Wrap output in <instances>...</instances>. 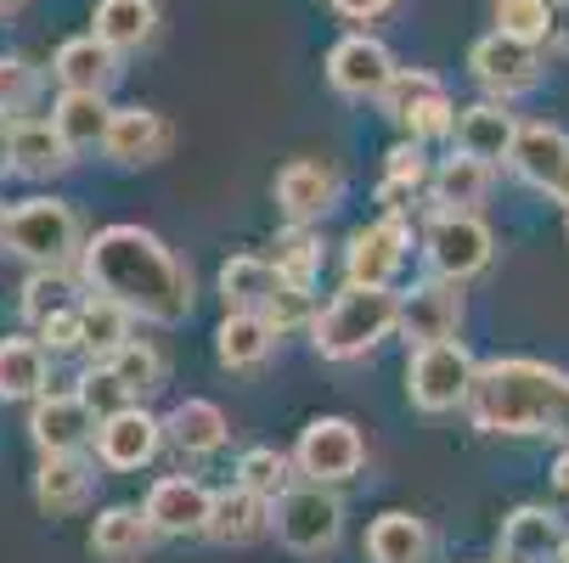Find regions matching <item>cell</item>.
I'll return each mask as SVG.
<instances>
[{
    "label": "cell",
    "instance_id": "obj_1",
    "mask_svg": "<svg viewBox=\"0 0 569 563\" xmlns=\"http://www.w3.org/2000/svg\"><path fill=\"white\" fill-rule=\"evenodd\" d=\"M79 277H86V288L119 299L136 321H152V328H181L198 299L192 271L176 260V249L136 220H119L86 237Z\"/></svg>",
    "mask_w": 569,
    "mask_h": 563
},
{
    "label": "cell",
    "instance_id": "obj_2",
    "mask_svg": "<svg viewBox=\"0 0 569 563\" xmlns=\"http://www.w3.org/2000/svg\"><path fill=\"white\" fill-rule=\"evenodd\" d=\"M468 423L479 434L508 440H563L569 445V372L536 355H497L479 361L468 389Z\"/></svg>",
    "mask_w": 569,
    "mask_h": 563
},
{
    "label": "cell",
    "instance_id": "obj_3",
    "mask_svg": "<svg viewBox=\"0 0 569 563\" xmlns=\"http://www.w3.org/2000/svg\"><path fill=\"white\" fill-rule=\"evenodd\" d=\"M310 350L321 361H367L383 339L400 333V288H367L345 282L328 304L310 315Z\"/></svg>",
    "mask_w": 569,
    "mask_h": 563
},
{
    "label": "cell",
    "instance_id": "obj_4",
    "mask_svg": "<svg viewBox=\"0 0 569 563\" xmlns=\"http://www.w3.org/2000/svg\"><path fill=\"white\" fill-rule=\"evenodd\" d=\"M7 254H18L29 271H73L86 254V225L79 209L62 198H23L7 214Z\"/></svg>",
    "mask_w": 569,
    "mask_h": 563
},
{
    "label": "cell",
    "instance_id": "obj_5",
    "mask_svg": "<svg viewBox=\"0 0 569 563\" xmlns=\"http://www.w3.org/2000/svg\"><path fill=\"white\" fill-rule=\"evenodd\" d=\"M418 249H423V265L435 277L473 282V277L491 271V260H497V231L479 220V209H429Z\"/></svg>",
    "mask_w": 569,
    "mask_h": 563
},
{
    "label": "cell",
    "instance_id": "obj_6",
    "mask_svg": "<svg viewBox=\"0 0 569 563\" xmlns=\"http://www.w3.org/2000/svg\"><path fill=\"white\" fill-rule=\"evenodd\" d=\"M271 530L288 552L299 557H328L339 552L345 541V502L333 496V485H316V479H305V485H288L277 502H271Z\"/></svg>",
    "mask_w": 569,
    "mask_h": 563
},
{
    "label": "cell",
    "instance_id": "obj_7",
    "mask_svg": "<svg viewBox=\"0 0 569 563\" xmlns=\"http://www.w3.org/2000/svg\"><path fill=\"white\" fill-rule=\"evenodd\" d=\"M479 361L468 355L462 339H440V344H412L406 355V400L423 412V418H446L468 406V389H473Z\"/></svg>",
    "mask_w": 569,
    "mask_h": 563
},
{
    "label": "cell",
    "instance_id": "obj_8",
    "mask_svg": "<svg viewBox=\"0 0 569 563\" xmlns=\"http://www.w3.org/2000/svg\"><path fill=\"white\" fill-rule=\"evenodd\" d=\"M378 108L406 141H440L457 124V102L446 91V79L429 68H400L389 79V91L378 97Z\"/></svg>",
    "mask_w": 569,
    "mask_h": 563
},
{
    "label": "cell",
    "instance_id": "obj_9",
    "mask_svg": "<svg viewBox=\"0 0 569 563\" xmlns=\"http://www.w3.org/2000/svg\"><path fill=\"white\" fill-rule=\"evenodd\" d=\"M293 462H299V479L339 491L367 468V440L350 418H310L293 440Z\"/></svg>",
    "mask_w": 569,
    "mask_h": 563
},
{
    "label": "cell",
    "instance_id": "obj_10",
    "mask_svg": "<svg viewBox=\"0 0 569 563\" xmlns=\"http://www.w3.org/2000/svg\"><path fill=\"white\" fill-rule=\"evenodd\" d=\"M406 260H412V225H406V214H395V209H383L378 220H367L345 237V282L395 288Z\"/></svg>",
    "mask_w": 569,
    "mask_h": 563
},
{
    "label": "cell",
    "instance_id": "obj_11",
    "mask_svg": "<svg viewBox=\"0 0 569 563\" xmlns=\"http://www.w3.org/2000/svg\"><path fill=\"white\" fill-rule=\"evenodd\" d=\"M321 73H328L333 97H345V102H378L389 91V79L400 73V62H395V51L372 29H350L345 40L328 46Z\"/></svg>",
    "mask_w": 569,
    "mask_h": 563
},
{
    "label": "cell",
    "instance_id": "obj_12",
    "mask_svg": "<svg viewBox=\"0 0 569 563\" xmlns=\"http://www.w3.org/2000/svg\"><path fill=\"white\" fill-rule=\"evenodd\" d=\"M541 68H547V62H541V46H525V40H513V34H502V29L479 34V40L468 46L473 86H479L485 97H502V102L536 91V86H541Z\"/></svg>",
    "mask_w": 569,
    "mask_h": 563
},
{
    "label": "cell",
    "instance_id": "obj_13",
    "mask_svg": "<svg viewBox=\"0 0 569 563\" xmlns=\"http://www.w3.org/2000/svg\"><path fill=\"white\" fill-rule=\"evenodd\" d=\"M164 445H170L164 418H152L147 400H136V406H124V412L97 418V434H91V456L108 473H141Z\"/></svg>",
    "mask_w": 569,
    "mask_h": 563
},
{
    "label": "cell",
    "instance_id": "obj_14",
    "mask_svg": "<svg viewBox=\"0 0 569 563\" xmlns=\"http://www.w3.org/2000/svg\"><path fill=\"white\" fill-rule=\"evenodd\" d=\"M462 333V282L451 277H423L400 288V339L406 344H440Z\"/></svg>",
    "mask_w": 569,
    "mask_h": 563
},
{
    "label": "cell",
    "instance_id": "obj_15",
    "mask_svg": "<svg viewBox=\"0 0 569 563\" xmlns=\"http://www.w3.org/2000/svg\"><path fill=\"white\" fill-rule=\"evenodd\" d=\"M271 198H277V209H282L288 225H321V220L339 209L345 181H339L333 164H321V158H293V164L277 170Z\"/></svg>",
    "mask_w": 569,
    "mask_h": 563
},
{
    "label": "cell",
    "instance_id": "obj_16",
    "mask_svg": "<svg viewBox=\"0 0 569 563\" xmlns=\"http://www.w3.org/2000/svg\"><path fill=\"white\" fill-rule=\"evenodd\" d=\"M97 434V412L79 400V389H46L40 400H29V440L34 451H91Z\"/></svg>",
    "mask_w": 569,
    "mask_h": 563
},
{
    "label": "cell",
    "instance_id": "obj_17",
    "mask_svg": "<svg viewBox=\"0 0 569 563\" xmlns=\"http://www.w3.org/2000/svg\"><path fill=\"white\" fill-rule=\"evenodd\" d=\"M176 147V130L158 108H113L108 119V135H102V158L119 170H141V164H158Z\"/></svg>",
    "mask_w": 569,
    "mask_h": 563
},
{
    "label": "cell",
    "instance_id": "obj_18",
    "mask_svg": "<svg viewBox=\"0 0 569 563\" xmlns=\"http://www.w3.org/2000/svg\"><path fill=\"white\" fill-rule=\"evenodd\" d=\"M508 170L547 198H569V135L558 124H519V141L508 152Z\"/></svg>",
    "mask_w": 569,
    "mask_h": 563
},
{
    "label": "cell",
    "instance_id": "obj_19",
    "mask_svg": "<svg viewBox=\"0 0 569 563\" xmlns=\"http://www.w3.org/2000/svg\"><path fill=\"white\" fill-rule=\"evenodd\" d=\"M209 507H214V491L203 485V479H192V473L152 479V491H147V502H141V513H147V524H152L158 535H203Z\"/></svg>",
    "mask_w": 569,
    "mask_h": 563
},
{
    "label": "cell",
    "instance_id": "obj_20",
    "mask_svg": "<svg viewBox=\"0 0 569 563\" xmlns=\"http://www.w3.org/2000/svg\"><path fill=\"white\" fill-rule=\"evenodd\" d=\"M97 491V456L91 451H46L34 468V502L51 519H68Z\"/></svg>",
    "mask_w": 569,
    "mask_h": 563
},
{
    "label": "cell",
    "instance_id": "obj_21",
    "mask_svg": "<svg viewBox=\"0 0 569 563\" xmlns=\"http://www.w3.org/2000/svg\"><path fill=\"white\" fill-rule=\"evenodd\" d=\"M519 141V119L508 113L502 97H479L468 108H457V124H451V147L468 152V158H485V164H508V152Z\"/></svg>",
    "mask_w": 569,
    "mask_h": 563
},
{
    "label": "cell",
    "instance_id": "obj_22",
    "mask_svg": "<svg viewBox=\"0 0 569 563\" xmlns=\"http://www.w3.org/2000/svg\"><path fill=\"white\" fill-rule=\"evenodd\" d=\"M266 530H271V496L237 485V479L226 491H214V507H209V524H203V535L214 546H254Z\"/></svg>",
    "mask_w": 569,
    "mask_h": 563
},
{
    "label": "cell",
    "instance_id": "obj_23",
    "mask_svg": "<svg viewBox=\"0 0 569 563\" xmlns=\"http://www.w3.org/2000/svg\"><path fill=\"white\" fill-rule=\"evenodd\" d=\"M51 79L62 91H113V79H119V51L102 40V34H73L57 46L51 57Z\"/></svg>",
    "mask_w": 569,
    "mask_h": 563
},
{
    "label": "cell",
    "instance_id": "obj_24",
    "mask_svg": "<svg viewBox=\"0 0 569 563\" xmlns=\"http://www.w3.org/2000/svg\"><path fill=\"white\" fill-rule=\"evenodd\" d=\"M277 328L260 315V310H226L220 328H214V355L226 372H260L271 355H277Z\"/></svg>",
    "mask_w": 569,
    "mask_h": 563
},
{
    "label": "cell",
    "instance_id": "obj_25",
    "mask_svg": "<svg viewBox=\"0 0 569 563\" xmlns=\"http://www.w3.org/2000/svg\"><path fill=\"white\" fill-rule=\"evenodd\" d=\"M563 541H569L563 519L541 502H525L502 519V557L508 563H558Z\"/></svg>",
    "mask_w": 569,
    "mask_h": 563
},
{
    "label": "cell",
    "instance_id": "obj_26",
    "mask_svg": "<svg viewBox=\"0 0 569 563\" xmlns=\"http://www.w3.org/2000/svg\"><path fill=\"white\" fill-rule=\"evenodd\" d=\"M73 147L62 141V130L51 119H12V175L23 181H57L68 164H73Z\"/></svg>",
    "mask_w": 569,
    "mask_h": 563
},
{
    "label": "cell",
    "instance_id": "obj_27",
    "mask_svg": "<svg viewBox=\"0 0 569 563\" xmlns=\"http://www.w3.org/2000/svg\"><path fill=\"white\" fill-rule=\"evenodd\" d=\"M435 557V530L406 513V507H389L367 524V563H429Z\"/></svg>",
    "mask_w": 569,
    "mask_h": 563
},
{
    "label": "cell",
    "instance_id": "obj_28",
    "mask_svg": "<svg viewBox=\"0 0 569 563\" xmlns=\"http://www.w3.org/2000/svg\"><path fill=\"white\" fill-rule=\"evenodd\" d=\"M282 271L271 265V254H231L226 265H220V277H214V288H220V304L226 310H271V299L282 293Z\"/></svg>",
    "mask_w": 569,
    "mask_h": 563
},
{
    "label": "cell",
    "instance_id": "obj_29",
    "mask_svg": "<svg viewBox=\"0 0 569 563\" xmlns=\"http://www.w3.org/2000/svg\"><path fill=\"white\" fill-rule=\"evenodd\" d=\"M491 187H497V170L485 164V158H468V152L451 147L429 175V203L435 209H479L491 198Z\"/></svg>",
    "mask_w": 569,
    "mask_h": 563
},
{
    "label": "cell",
    "instance_id": "obj_30",
    "mask_svg": "<svg viewBox=\"0 0 569 563\" xmlns=\"http://www.w3.org/2000/svg\"><path fill=\"white\" fill-rule=\"evenodd\" d=\"M158 23H164L158 0H97V12H91V34H102L119 57L147 51L158 40Z\"/></svg>",
    "mask_w": 569,
    "mask_h": 563
},
{
    "label": "cell",
    "instance_id": "obj_31",
    "mask_svg": "<svg viewBox=\"0 0 569 563\" xmlns=\"http://www.w3.org/2000/svg\"><path fill=\"white\" fill-rule=\"evenodd\" d=\"M164 434H170V445H176L181 456H214V451H226V440H231V418L214 406V400L192 394V400H181V406H170Z\"/></svg>",
    "mask_w": 569,
    "mask_h": 563
},
{
    "label": "cell",
    "instance_id": "obj_32",
    "mask_svg": "<svg viewBox=\"0 0 569 563\" xmlns=\"http://www.w3.org/2000/svg\"><path fill=\"white\" fill-rule=\"evenodd\" d=\"M51 389V350L40 339L7 333L0 339V400H40Z\"/></svg>",
    "mask_w": 569,
    "mask_h": 563
},
{
    "label": "cell",
    "instance_id": "obj_33",
    "mask_svg": "<svg viewBox=\"0 0 569 563\" xmlns=\"http://www.w3.org/2000/svg\"><path fill=\"white\" fill-rule=\"evenodd\" d=\"M152 524H147V513L141 507H130V502H113V507H102L97 519H91V557H102V563H136L147 546H152Z\"/></svg>",
    "mask_w": 569,
    "mask_h": 563
},
{
    "label": "cell",
    "instance_id": "obj_34",
    "mask_svg": "<svg viewBox=\"0 0 569 563\" xmlns=\"http://www.w3.org/2000/svg\"><path fill=\"white\" fill-rule=\"evenodd\" d=\"M108 119H113V102L102 91H62L51 102V124L62 130V141L73 152H102V135H108Z\"/></svg>",
    "mask_w": 569,
    "mask_h": 563
},
{
    "label": "cell",
    "instance_id": "obj_35",
    "mask_svg": "<svg viewBox=\"0 0 569 563\" xmlns=\"http://www.w3.org/2000/svg\"><path fill=\"white\" fill-rule=\"evenodd\" d=\"M429 175H435V164H429V152H423V141H395L389 152H383V181H378V203L383 209H406L412 198H423L429 192Z\"/></svg>",
    "mask_w": 569,
    "mask_h": 563
},
{
    "label": "cell",
    "instance_id": "obj_36",
    "mask_svg": "<svg viewBox=\"0 0 569 563\" xmlns=\"http://www.w3.org/2000/svg\"><path fill=\"white\" fill-rule=\"evenodd\" d=\"M79 321H86V355L91 361H108L119 344H130V328H136V315L97 288H86V299H79Z\"/></svg>",
    "mask_w": 569,
    "mask_h": 563
},
{
    "label": "cell",
    "instance_id": "obj_37",
    "mask_svg": "<svg viewBox=\"0 0 569 563\" xmlns=\"http://www.w3.org/2000/svg\"><path fill=\"white\" fill-rule=\"evenodd\" d=\"M271 265L293 282V288H316L321 265H328V243H321L316 225H282L271 243Z\"/></svg>",
    "mask_w": 569,
    "mask_h": 563
},
{
    "label": "cell",
    "instance_id": "obj_38",
    "mask_svg": "<svg viewBox=\"0 0 569 563\" xmlns=\"http://www.w3.org/2000/svg\"><path fill=\"white\" fill-rule=\"evenodd\" d=\"M79 299H86V277H73V271H29V282L18 293V310H23L29 328H40L46 315H57V310L79 304Z\"/></svg>",
    "mask_w": 569,
    "mask_h": 563
},
{
    "label": "cell",
    "instance_id": "obj_39",
    "mask_svg": "<svg viewBox=\"0 0 569 563\" xmlns=\"http://www.w3.org/2000/svg\"><path fill=\"white\" fill-rule=\"evenodd\" d=\"M293 473H299L293 451H277V445H249V451L237 456V468H231L237 485H249V491H260V496H271V502L293 485Z\"/></svg>",
    "mask_w": 569,
    "mask_h": 563
},
{
    "label": "cell",
    "instance_id": "obj_40",
    "mask_svg": "<svg viewBox=\"0 0 569 563\" xmlns=\"http://www.w3.org/2000/svg\"><path fill=\"white\" fill-rule=\"evenodd\" d=\"M108 366L119 372V383H124L136 400H152L158 389H164V355H158L152 344H141V339L119 344V350L108 355Z\"/></svg>",
    "mask_w": 569,
    "mask_h": 563
},
{
    "label": "cell",
    "instance_id": "obj_41",
    "mask_svg": "<svg viewBox=\"0 0 569 563\" xmlns=\"http://www.w3.org/2000/svg\"><path fill=\"white\" fill-rule=\"evenodd\" d=\"M40 102V68L18 51H0V119H29Z\"/></svg>",
    "mask_w": 569,
    "mask_h": 563
},
{
    "label": "cell",
    "instance_id": "obj_42",
    "mask_svg": "<svg viewBox=\"0 0 569 563\" xmlns=\"http://www.w3.org/2000/svg\"><path fill=\"white\" fill-rule=\"evenodd\" d=\"M491 18H497L502 34H513L525 46L552 40V0H491Z\"/></svg>",
    "mask_w": 569,
    "mask_h": 563
},
{
    "label": "cell",
    "instance_id": "obj_43",
    "mask_svg": "<svg viewBox=\"0 0 569 563\" xmlns=\"http://www.w3.org/2000/svg\"><path fill=\"white\" fill-rule=\"evenodd\" d=\"M73 389H79V400L97 412V418H108V412H124V406H136V394L119 383V372L108 366V361H91L86 372L73 378Z\"/></svg>",
    "mask_w": 569,
    "mask_h": 563
},
{
    "label": "cell",
    "instance_id": "obj_44",
    "mask_svg": "<svg viewBox=\"0 0 569 563\" xmlns=\"http://www.w3.org/2000/svg\"><path fill=\"white\" fill-rule=\"evenodd\" d=\"M34 339L51 350V361H62V355H86V321H79V304L46 315L40 328H34Z\"/></svg>",
    "mask_w": 569,
    "mask_h": 563
},
{
    "label": "cell",
    "instance_id": "obj_45",
    "mask_svg": "<svg viewBox=\"0 0 569 563\" xmlns=\"http://www.w3.org/2000/svg\"><path fill=\"white\" fill-rule=\"evenodd\" d=\"M310 293L316 288H293V282H282V293L271 299V310H266V321H271V328L277 333H293V328H310Z\"/></svg>",
    "mask_w": 569,
    "mask_h": 563
},
{
    "label": "cell",
    "instance_id": "obj_46",
    "mask_svg": "<svg viewBox=\"0 0 569 563\" xmlns=\"http://www.w3.org/2000/svg\"><path fill=\"white\" fill-rule=\"evenodd\" d=\"M328 7L345 18V23H378V18H389L400 0H328Z\"/></svg>",
    "mask_w": 569,
    "mask_h": 563
},
{
    "label": "cell",
    "instance_id": "obj_47",
    "mask_svg": "<svg viewBox=\"0 0 569 563\" xmlns=\"http://www.w3.org/2000/svg\"><path fill=\"white\" fill-rule=\"evenodd\" d=\"M547 46L569 57V0H552V40Z\"/></svg>",
    "mask_w": 569,
    "mask_h": 563
},
{
    "label": "cell",
    "instance_id": "obj_48",
    "mask_svg": "<svg viewBox=\"0 0 569 563\" xmlns=\"http://www.w3.org/2000/svg\"><path fill=\"white\" fill-rule=\"evenodd\" d=\"M0 175H12V119H0Z\"/></svg>",
    "mask_w": 569,
    "mask_h": 563
},
{
    "label": "cell",
    "instance_id": "obj_49",
    "mask_svg": "<svg viewBox=\"0 0 569 563\" xmlns=\"http://www.w3.org/2000/svg\"><path fill=\"white\" fill-rule=\"evenodd\" d=\"M552 479H558V491H563V496H569V451H563V456H558V468H552Z\"/></svg>",
    "mask_w": 569,
    "mask_h": 563
},
{
    "label": "cell",
    "instance_id": "obj_50",
    "mask_svg": "<svg viewBox=\"0 0 569 563\" xmlns=\"http://www.w3.org/2000/svg\"><path fill=\"white\" fill-rule=\"evenodd\" d=\"M7 214H12V209H7V203H0V249H7Z\"/></svg>",
    "mask_w": 569,
    "mask_h": 563
},
{
    "label": "cell",
    "instance_id": "obj_51",
    "mask_svg": "<svg viewBox=\"0 0 569 563\" xmlns=\"http://www.w3.org/2000/svg\"><path fill=\"white\" fill-rule=\"evenodd\" d=\"M12 7H18V0H0V12H12Z\"/></svg>",
    "mask_w": 569,
    "mask_h": 563
},
{
    "label": "cell",
    "instance_id": "obj_52",
    "mask_svg": "<svg viewBox=\"0 0 569 563\" xmlns=\"http://www.w3.org/2000/svg\"><path fill=\"white\" fill-rule=\"evenodd\" d=\"M558 563H569V541H563V552H558Z\"/></svg>",
    "mask_w": 569,
    "mask_h": 563
},
{
    "label": "cell",
    "instance_id": "obj_53",
    "mask_svg": "<svg viewBox=\"0 0 569 563\" xmlns=\"http://www.w3.org/2000/svg\"><path fill=\"white\" fill-rule=\"evenodd\" d=\"M485 563H508V557H502V552H497V557H485Z\"/></svg>",
    "mask_w": 569,
    "mask_h": 563
},
{
    "label": "cell",
    "instance_id": "obj_54",
    "mask_svg": "<svg viewBox=\"0 0 569 563\" xmlns=\"http://www.w3.org/2000/svg\"><path fill=\"white\" fill-rule=\"evenodd\" d=\"M563 231H569V203H563Z\"/></svg>",
    "mask_w": 569,
    "mask_h": 563
},
{
    "label": "cell",
    "instance_id": "obj_55",
    "mask_svg": "<svg viewBox=\"0 0 569 563\" xmlns=\"http://www.w3.org/2000/svg\"><path fill=\"white\" fill-rule=\"evenodd\" d=\"M563 203H569V198H563Z\"/></svg>",
    "mask_w": 569,
    "mask_h": 563
}]
</instances>
